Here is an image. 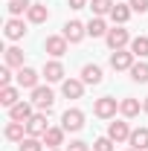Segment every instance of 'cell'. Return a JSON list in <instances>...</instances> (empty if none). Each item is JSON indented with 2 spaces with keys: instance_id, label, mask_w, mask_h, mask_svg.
I'll use <instances>...</instances> for the list:
<instances>
[{
  "instance_id": "1",
  "label": "cell",
  "mask_w": 148,
  "mask_h": 151,
  "mask_svg": "<svg viewBox=\"0 0 148 151\" xmlns=\"http://www.w3.org/2000/svg\"><path fill=\"white\" fill-rule=\"evenodd\" d=\"M32 105H35L38 111H44V113H50L52 111V105H55V93L47 87V84H38L35 90H32V99H29Z\"/></svg>"
},
{
  "instance_id": "2",
  "label": "cell",
  "mask_w": 148,
  "mask_h": 151,
  "mask_svg": "<svg viewBox=\"0 0 148 151\" xmlns=\"http://www.w3.org/2000/svg\"><path fill=\"white\" fill-rule=\"evenodd\" d=\"M105 41H108V47L111 50H125V47H131V32L125 29V26H113V29H108V35H105Z\"/></svg>"
},
{
  "instance_id": "3",
  "label": "cell",
  "mask_w": 148,
  "mask_h": 151,
  "mask_svg": "<svg viewBox=\"0 0 148 151\" xmlns=\"http://www.w3.org/2000/svg\"><path fill=\"white\" fill-rule=\"evenodd\" d=\"M61 128L64 131H81L84 128V111H78V108H67V111L61 113Z\"/></svg>"
},
{
  "instance_id": "4",
  "label": "cell",
  "mask_w": 148,
  "mask_h": 151,
  "mask_svg": "<svg viewBox=\"0 0 148 151\" xmlns=\"http://www.w3.org/2000/svg\"><path fill=\"white\" fill-rule=\"evenodd\" d=\"M119 111V102L113 99V96H102V99H96V105H93V113L99 116V119H113Z\"/></svg>"
},
{
  "instance_id": "5",
  "label": "cell",
  "mask_w": 148,
  "mask_h": 151,
  "mask_svg": "<svg viewBox=\"0 0 148 151\" xmlns=\"http://www.w3.org/2000/svg\"><path fill=\"white\" fill-rule=\"evenodd\" d=\"M134 58H137V55H134L131 50H113V52H111V67L116 70V73H119V70H131V67L137 64Z\"/></svg>"
},
{
  "instance_id": "6",
  "label": "cell",
  "mask_w": 148,
  "mask_h": 151,
  "mask_svg": "<svg viewBox=\"0 0 148 151\" xmlns=\"http://www.w3.org/2000/svg\"><path fill=\"white\" fill-rule=\"evenodd\" d=\"M61 35L67 38L70 44H78V41H84V35H87V23H81V20H67Z\"/></svg>"
},
{
  "instance_id": "7",
  "label": "cell",
  "mask_w": 148,
  "mask_h": 151,
  "mask_svg": "<svg viewBox=\"0 0 148 151\" xmlns=\"http://www.w3.org/2000/svg\"><path fill=\"white\" fill-rule=\"evenodd\" d=\"M67 47H70V41H67L64 35H47V41H44V50H47L52 58H61L64 52H67Z\"/></svg>"
},
{
  "instance_id": "8",
  "label": "cell",
  "mask_w": 148,
  "mask_h": 151,
  "mask_svg": "<svg viewBox=\"0 0 148 151\" xmlns=\"http://www.w3.org/2000/svg\"><path fill=\"white\" fill-rule=\"evenodd\" d=\"M108 137H111L113 142H128L131 139V125L125 119H113L111 125H108Z\"/></svg>"
},
{
  "instance_id": "9",
  "label": "cell",
  "mask_w": 148,
  "mask_h": 151,
  "mask_svg": "<svg viewBox=\"0 0 148 151\" xmlns=\"http://www.w3.org/2000/svg\"><path fill=\"white\" fill-rule=\"evenodd\" d=\"M50 131V125H47V113H32V119L26 122V134L29 137H44V134Z\"/></svg>"
},
{
  "instance_id": "10",
  "label": "cell",
  "mask_w": 148,
  "mask_h": 151,
  "mask_svg": "<svg viewBox=\"0 0 148 151\" xmlns=\"http://www.w3.org/2000/svg\"><path fill=\"white\" fill-rule=\"evenodd\" d=\"M61 93H64V99H81L84 96V81L81 78H64L61 81Z\"/></svg>"
},
{
  "instance_id": "11",
  "label": "cell",
  "mask_w": 148,
  "mask_h": 151,
  "mask_svg": "<svg viewBox=\"0 0 148 151\" xmlns=\"http://www.w3.org/2000/svg\"><path fill=\"white\" fill-rule=\"evenodd\" d=\"M32 108H35L32 102H23V99H20L15 108H9V119H12V122H29V119H32Z\"/></svg>"
},
{
  "instance_id": "12",
  "label": "cell",
  "mask_w": 148,
  "mask_h": 151,
  "mask_svg": "<svg viewBox=\"0 0 148 151\" xmlns=\"http://www.w3.org/2000/svg\"><path fill=\"white\" fill-rule=\"evenodd\" d=\"M15 78H18L20 90H23V87H26V90H35L38 87V70H32V67H20Z\"/></svg>"
},
{
  "instance_id": "13",
  "label": "cell",
  "mask_w": 148,
  "mask_h": 151,
  "mask_svg": "<svg viewBox=\"0 0 148 151\" xmlns=\"http://www.w3.org/2000/svg\"><path fill=\"white\" fill-rule=\"evenodd\" d=\"M3 35L9 38V41H20V38L26 35V23L20 18H9L6 20V29H3Z\"/></svg>"
},
{
  "instance_id": "14",
  "label": "cell",
  "mask_w": 148,
  "mask_h": 151,
  "mask_svg": "<svg viewBox=\"0 0 148 151\" xmlns=\"http://www.w3.org/2000/svg\"><path fill=\"white\" fill-rule=\"evenodd\" d=\"M44 78L50 81V84H55V81H64V64L61 61H47L44 64Z\"/></svg>"
},
{
  "instance_id": "15",
  "label": "cell",
  "mask_w": 148,
  "mask_h": 151,
  "mask_svg": "<svg viewBox=\"0 0 148 151\" xmlns=\"http://www.w3.org/2000/svg\"><path fill=\"white\" fill-rule=\"evenodd\" d=\"M139 111H142V102H139V99H134V96H128V99H122V102H119V113H122L125 119L139 116Z\"/></svg>"
},
{
  "instance_id": "16",
  "label": "cell",
  "mask_w": 148,
  "mask_h": 151,
  "mask_svg": "<svg viewBox=\"0 0 148 151\" xmlns=\"http://www.w3.org/2000/svg\"><path fill=\"white\" fill-rule=\"evenodd\" d=\"M131 15H134V9H131L128 3H116V6L111 9V20L116 23V26H125V23L131 20Z\"/></svg>"
},
{
  "instance_id": "17",
  "label": "cell",
  "mask_w": 148,
  "mask_h": 151,
  "mask_svg": "<svg viewBox=\"0 0 148 151\" xmlns=\"http://www.w3.org/2000/svg\"><path fill=\"white\" fill-rule=\"evenodd\" d=\"M102 78L105 76H102V67L99 64H84L81 67V81L84 84H102Z\"/></svg>"
},
{
  "instance_id": "18",
  "label": "cell",
  "mask_w": 148,
  "mask_h": 151,
  "mask_svg": "<svg viewBox=\"0 0 148 151\" xmlns=\"http://www.w3.org/2000/svg\"><path fill=\"white\" fill-rule=\"evenodd\" d=\"M26 20H29V23H47V20H50V9H47L44 3H32L29 12H26Z\"/></svg>"
},
{
  "instance_id": "19",
  "label": "cell",
  "mask_w": 148,
  "mask_h": 151,
  "mask_svg": "<svg viewBox=\"0 0 148 151\" xmlns=\"http://www.w3.org/2000/svg\"><path fill=\"white\" fill-rule=\"evenodd\" d=\"M18 102H20V87H12V84L0 87V105L3 108H15Z\"/></svg>"
},
{
  "instance_id": "20",
  "label": "cell",
  "mask_w": 148,
  "mask_h": 151,
  "mask_svg": "<svg viewBox=\"0 0 148 151\" xmlns=\"http://www.w3.org/2000/svg\"><path fill=\"white\" fill-rule=\"evenodd\" d=\"M128 142H131V148H137V151H148V128H134Z\"/></svg>"
},
{
  "instance_id": "21",
  "label": "cell",
  "mask_w": 148,
  "mask_h": 151,
  "mask_svg": "<svg viewBox=\"0 0 148 151\" xmlns=\"http://www.w3.org/2000/svg\"><path fill=\"white\" fill-rule=\"evenodd\" d=\"M64 134H67L64 128H50L41 139H44V145H47V148H58V145H64Z\"/></svg>"
},
{
  "instance_id": "22",
  "label": "cell",
  "mask_w": 148,
  "mask_h": 151,
  "mask_svg": "<svg viewBox=\"0 0 148 151\" xmlns=\"http://www.w3.org/2000/svg\"><path fill=\"white\" fill-rule=\"evenodd\" d=\"M128 73H131V81H137V84H148V61H137Z\"/></svg>"
},
{
  "instance_id": "23",
  "label": "cell",
  "mask_w": 148,
  "mask_h": 151,
  "mask_svg": "<svg viewBox=\"0 0 148 151\" xmlns=\"http://www.w3.org/2000/svg\"><path fill=\"white\" fill-rule=\"evenodd\" d=\"M87 35H90V38H105V35H108V23H105V18H90V20H87Z\"/></svg>"
},
{
  "instance_id": "24",
  "label": "cell",
  "mask_w": 148,
  "mask_h": 151,
  "mask_svg": "<svg viewBox=\"0 0 148 151\" xmlns=\"http://www.w3.org/2000/svg\"><path fill=\"white\" fill-rule=\"evenodd\" d=\"M23 137H26V122H9V125H6V139L20 142Z\"/></svg>"
},
{
  "instance_id": "25",
  "label": "cell",
  "mask_w": 148,
  "mask_h": 151,
  "mask_svg": "<svg viewBox=\"0 0 148 151\" xmlns=\"http://www.w3.org/2000/svg\"><path fill=\"white\" fill-rule=\"evenodd\" d=\"M3 58H6V67H23V50L20 47H9L6 52H3Z\"/></svg>"
},
{
  "instance_id": "26",
  "label": "cell",
  "mask_w": 148,
  "mask_h": 151,
  "mask_svg": "<svg viewBox=\"0 0 148 151\" xmlns=\"http://www.w3.org/2000/svg\"><path fill=\"white\" fill-rule=\"evenodd\" d=\"M29 6H32V0H9L6 12H9V18H20V15L29 12Z\"/></svg>"
},
{
  "instance_id": "27",
  "label": "cell",
  "mask_w": 148,
  "mask_h": 151,
  "mask_svg": "<svg viewBox=\"0 0 148 151\" xmlns=\"http://www.w3.org/2000/svg\"><path fill=\"white\" fill-rule=\"evenodd\" d=\"M113 6H116V0H93V3H90L93 18H105V15H111Z\"/></svg>"
},
{
  "instance_id": "28",
  "label": "cell",
  "mask_w": 148,
  "mask_h": 151,
  "mask_svg": "<svg viewBox=\"0 0 148 151\" xmlns=\"http://www.w3.org/2000/svg\"><path fill=\"white\" fill-rule=\"evenodd\" d=\"M131 52L137 58H148V38L145 35H137L134 41H131Z\"/></svg>"
},
{
  "instance_id": "29",
  "label": "cell",
  "mask_w": 148,
  "mask_h": 151,
  "mask_svg": "<svg viewBox=\"0 0 148 151\" xmlns=\"http://www.w3.org/2000/svg\"><path fill=\"white\" fill-rule=\"evenodd\" d=\"M18 145H20V151H44V139H41V137H29V134H26Z\"/></svg>"
},
{
  "instance_id": "30",
  "label": "cell",
  "mask_w": 148,
  "mask_h": 151,
  "mask_svg": "<svg viewBox=\"0 0 148 151\" xmlns=\"http://www.w3.org/2000/svg\"><path fill=\"white\" fill-rule=\"evenodd\" d=\"M93 151H113V139L111 137H99L93 142Z\"/></svg>"
},
{
  "instance_id": "31",
  "label": "cell",
  "mask_w": 148,
  "mask_h": 151,
  "mask_svg": "<svg viewBox=\"0 0 148 151\" xmlns=\"http://www.w3.org/2000/svg\"><path fill=\"white\" fill-rule=\"evenodd\" d=\"M128 6L137 15H148V0H128Z\"/></svg>"
},
{
  "instance_id": "32",
  "label": "cell",
  "mask_w": 148,
  "mask_h": 151,
  "mask_svg": "<svg viewBox=\"0 0 148 151\" xmlns=\"http://www.w3.org/2000/svg\"><path fill=\"white\" fill-rule=\"evenodd\" d=\"M9 84H12V67L3 64L0 67V87H9Z\"/></svg>"
},
{
  "instance_id": "33",
  "label": "cell",
  "mask_w": 148,
  "mask_h": 151,
  "mask_svg": "<svg viewBox=\"0 0 148 151\" xmlns=\"http://www.w3.org/2000/svg\"><path fill=\"white\" fill-rule=\"evenodd\" d=\"M64 151H90V145H87V142H81V139H73Z\"/></svg>"
},
{
  "instance_id": "34",
  "label": "cell",
  "mask_w": 148,
  "mask_h": 151,
  "mask_svg": "<svg viewBox=\"0 0 148 151\" xmlns=\"http://www.w3.org/2000/svg\"><path fill=\"white\" fill-rule=\"evenodd\" d=\"M67 6H70V9H84L87 0H67Z\"/></svg>"
},
{
  "instance_id": "35",
  "label": "cell",
  "mask_w": 148,
  "mask_h": 151,
  "mask_svg": "<svg viewBox=\"0 0 148 151\" xmlns=\"http://www.w3.org/2000/svg\"><path fill=\"white\" fill-rule=\"evenodd\" d=\"M142 111L148 113V96H145V99H142Z\"/></svg>"
},
{
  "instance_id": "36",
  "label": "cell",
  "mask_w": 148,
  "mask_h": 151,
  "mask_svg": "<svg viewBox=\"0 0 148 151\" xmlns=\"http://www.w3.org/2000/svg\"><path fill=\"white\" fill-rule=\"evenodd\" d=\"M47 151H58V148H47Z\"/></svg>"
},
{
  "instance_id": "37",
  "label": "cell",
  "mask_w": 148,
  "mask_h": 151,
  "mask_svg": "<svg viewBox=\"0 0 148 151\" xmlns=\"http://www.w3.org/2000/svg\"><path fill=\"white\" fill-rule=\"evenodd\" d=\"M128 151H137V148H128Z\"/></svg>"
}]
</instances>
